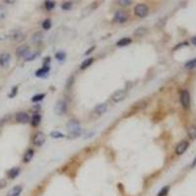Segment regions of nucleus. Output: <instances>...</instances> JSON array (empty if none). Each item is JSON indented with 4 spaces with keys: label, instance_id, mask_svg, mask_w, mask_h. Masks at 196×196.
Wrapping results in <instances>:
<instances>
[{
    "label": "nucleus",
    "instance_id": "1",
    "mask_svg": "<svg viewBox=\"0 0 196 196\" xmlns=\"http://www.w3.org/2000/svg\"><path fill=\"white\" fill-rule=\"evenodd\" d=\"M67 130L69 132V135L71 137H78L82 134V129L79 123L77 120H71L67 124Z\"/></svg>",
    "mask_w": 196,
    "mask_h": 196
},
{
    "label": "nucleus",
    "instance_id": "2",
    "mask_svg": "<svg viewBox=\"0 0 196 196\" xmlns=\"http://www.w3.org/2000/svg\"><path fill=\"white\" fill-rule=\"evenodd\" d=\"M148 12H149V10H148V7L144 4H138L136 5L134 7V13L136 16H138L140 18H144L148 15Z\"/></svg>",
    "mask_w": 196,
    "mask_h": 196
},
{
    "label": "nucleus",
    "instance_id": "3",
    "mask_svg": "<svg viewBox=\"0 0 196 196\" xmlns=\"http://www.w3.org/2000/svg\"><path fill=\"white\" fill-rule=\"evenodd\" d=\"M66 111H67V103L64 100H58L54 107V112L56 113V115H64Z\"/></svg>",
    "mask_w": 196,
    "mask_h": 196
},
{
    "label": "nucleus",
    "instance_id": "4",
    "mask_svg": "<svg viewBox=\"0 0 196 196\" xmlns=\"http://www.w3.org/2000/svg\"><path fill=\"white\" fill-rule=\"evenodd\" d=\"M126 97V91L125 89H119V90L115 91L112 95V99L113 101L116 103H119L121 101H123V100Z\"/></svg>",
    "mask_w": 196,
    "mask_h": 196
},
{
    "label": "nucleus",
    "instance_id": "5",
    "mask_svg": "<svg viewBox=\"0 0 196 196\" xmlns=\"http://www.w3.org/2000/svg\"><path fill=\"white\" fill-rule=\"evenodd\" d=\"M9 38H10V39L13 40V41L20 42V41H23L26 36L21 30H14V31H12L11 34H10Z\"/></svg>",
    "mask_w": 196,
    "mask_h": 196
},
{
    "label": "nucleus",
    "instance_id": "6",
    "mask_svg": "<svg viewBox=\"0 0 196 196\" xmlns=\"http://www.w3.org/2000/svg\"><path fill=\"white\" fill-rule=\"evenodd\" d=\"M181 102L184 108H188L190 105V95L187 90H182L181 94Z\"/></svg>",
    "mask_w": 196,
    "mask_h": 196
},
{
    "label": "nucleus",
    "instance_id": "7",
    "mask_svg": "<svg viewBox=\"0 0 196 196\" xmlns=\"http://www.w3.org/2000/svg\"><path fill=\"white\" fill-rule=\"evenodd\" d=\"M126 20H128V15H126V13L125 11H121V10H119V11H117L115 13V16H114L115 22L125 23Z\"/></svg>",
    "mask_w": 196,
    "mask_h": 196
},
{
    "label": "nucleus",
    "instance_id": "8",
    "mask_svg": "<svg viewBox=\"0 0 196 196\" xmlns=\"http://www.w3.org/2000/svg\"><path fill=\"white\" fill-rule=\"evenodd\" d=\"M30 116L25 113V112H20L18 113L17 115H16V122L17 123H20V124H28L30 122Z\"/></svg>",
    "mask_w": 196,
    "mask_h": 196
},
{
    "label": "nucleus",
    "instance_id": "9",
    "mask_svg": "<svg viewBox=\"0 0 196 196\" xmlns=\"http://www.w3.org/2000/svg\"><path fill=\"white\" fill-rule=\"evenodd\" d=\"M188 146H189V143H188L187 141H185V140L181 141V142H179V143L177 145V147H176V153H177L178 155H182V154H183V153L187 150Z\"/></svg>",
    "mask_w": 196,
    "mask_h": 196
},
{
    "label": "nucleus",
    "instance_id": "10",
    "mask_svg": "<svg viewBox=\"0 0 196 196\" xmlns=\"http://www.w3.org/2000/svg\"><path fill=\"white\" fill-rule=\"evenodd\" d=\"M44 141H45V134L41 131L38 132V134L34 135V140H33L34 144L36 145V146H41L44 143Z\"/></svg>",
    "mask_w": 196,
    "mask_h": 196
},
{
    "label": "nucleus",
    "instance_id": "11",
    "mask_svg": "<svg viewBox=\"0 0 196 196\" xmlns=\"http://www.w3.org/2000/svg\"><path fill=\"white\" fill-rule=\"evenodd\" d=\"M11 61V55L8 52H3L0 54V66L1 67H7Z\"/></svg>",
    "mask_w": 196,
    "mask_h": 196
},
{
    "label": "nucleus",
    "instance_id": "12",
    "mask_svg": "<svg viewBox=\"0 0 196 196\" xmlns=\"http://www.w3.org/2000/svg\"><path fill=\"white\" fill-rule=\"evenodd\" d=\"M29 52H30V47L28 45H21L16 49V55L19 58L26 57Z\"/></svg>",
    "mask_w": 196,
    "mask_h": 196
},
{
    "label": "nucleus",
    "instance_id": "13",
    "mask_svg": "<svg viewBox=\"0 0 196 196\" xmlns=\"http://www.w3.org/2000/svg\"><path fill=\"white\" fill-rule=\"evenodd\" d=\"M23 190L22 185H16V186L12 187L11 189L7 192L6 196H20L21 192Z\"/></svg>",
    "mask_w": 196,
    "mask_h": 196
},
{
    "label": "nucleus",
    "instance_id": "14",
    "mask_svg": "<svg viewBox=\"0 0 196 196\" xmlns=\"http://www.w3.org/2000/svg\"><path fill=\"white\" fill-rule=\"evenodd\" d=\"M106 111H107V104H106V103L98 104L96 107L94 108V112L96 114H98V115H101V114L105 113Z\"/></svg>",
    "mask_w": 196,
    "mask_h": 196
},
{
    "label": "nucleus",
    "instance_id": "15",
    "mask_svg": "<svg viewBox=\"0 0 196 196\" xmlns=\"http://www.w3.org/2000/svg\"><path fill=\"white\" fill-rule=\"evenodd\" d=\"M19 174H20V168H18V167L10 169V170L7 172V174L10 178H16L19 176Z\"/></svg>",
    "mask_w": 196,
    "mask_h": 196
},
{
    "label": "nucleus",
    "instance_id": "16",
    "mask_svg": "<svg viewBox=\"0 0 196 196\" xmlns=\"http://www.w3.org/2000/svg\"><path fill=\"white\" fill-rule=\"evenodd\" d=\"M48 72H49V66H43L41 69H39L38 71H36L35 76L36 77H39V78L44 77V75H47V74H48Z\"/></svg>",
    "mask_w": 196,
    "mask_h": 196
},
{
    "label": "nucleus",
    "instance_id": "17",
    "mask_svg": "<svg viewBox=\"0 0 196 196\" xmlns=\"http://www.w3.org/2000/svg\"><path fill=\"white\" fill-rule=\"evenodd\" d=\"M39 55V53L38 52V51H30V52L28 53V54H26V56L25 57L26 58V61H33V60H34L36 57H38Z\"/></svg>",
    "mask_w": 196,
    "mask_h": 196
},
{
    "label": "nucleus",
    "instance_id": "18",
    "mask_svg": "<svg viewBox=\"0 0 196 196\" xmlns=\"http://www.w3.org/2000/svg\"><path fill=\"white\" fill-rule=\"evenodd\" d=\"M34 150L33 149H29V150H26V152L25 153V155H24V162L25 163H28L30 162L31 159H33L34 157Z\"/></svg>",
    "mask_w": 196,
    "mask_h": 196
},
{
    "label": "nucleus",
    "instance_id": "19",
    "mask_svg": "<svg viewBox=\"0 0 196 196\" xmlns=\"http://www.w3.org/2000/svg\"><path fill=\"white\" fill-rule=\"evenodd\" d=\"M40 121H41V117L40 115L35 113L34 116H33V119H31V125H33L34 126H38L39 124H40Z\"/></svg>",
    "mask_w": 196,
    "mask_h": 196
},
{
    "label": "nucleus",
    "instance_id": "20",
    "mask_svg": "<svg viewBox=\"0 0 196 196\" xmlns=\"http://www.w3.org/2000/svg\"><path fill=\"white\" fill-rule=\"evenodd\" d=\"M187 134L191 139H196V126H191L187 130Z\"/></svg>",
    "mask_w": 196,
    "mask_h": 196
},
{
    "label": "nucleus",
    "instance_id": "21",
    "mask_svg": "<svg viewBox=\"0 0 196 196\" xmlns=\"http://www.w3.org/2000/svg\"><path fill=\"white\" fill-rule=\"evenodd\" d=\"M130 43H131V39L130 38H124L117 42V45L118 46H126V45H129Z\"/></svg>",
    "mask_w": 196,
    "mask_h": 196
},
{
    "label": "nucleus",
    "instance_id": "22",
    "mask_svg": "<svg viewBox=\"0 0 196 196\" xmlns=\"http://www.w3.org/2000/svg\"><path fill=\"white\" fill-rule=\"evenodd\" d=\"M92 63H93V58H87V59H86L82 62V64L81 65V69H82V70H83V69H86L87 67L90 66Z\"/></svg>",
    "mask_w": 196,
    "mask_h": 196
},
{
    "label": "nucleus",
    "instance_id": "23",
    "mask_svg": "<svg viewBox=\"0 0 196 196\" xmlns=\"http://www.w3.org/2000/svg\"><path fill=\"white\" fill-rule=\"evenodd\" d=\"M42 38H43V35H42V33H40V31H38V33H35L33 35V41L35 42V43L40 42L42 40Z\"/></svg>",
    "mask_w": 196,
    "mask_h": 196
},
{
    "label": "nucleus",
    "instance_id": "24",
    "mask_svg": "<svg viewBox=\"0 0 196 196\" xmlns=\"http://www.w3.org/2000/svg\"><path fill=\"white\" fill-rule=\"evenodd\" d=\"M146 33H147V29H145V28H138L137 30H135L134 35H136V36H142V35H144Z\"/></svg>",
    "mask_w": 196,
    "mask_h": 196
},
{
    "label": "nucleus",
    "instance_id": "25",
    "mask_svg": "<svg viewBox=\"0 0 196 196\" xmlns=\"http://www.w3.org/2000/svg\"><path fill=\"white\" fill-rule=\"evenodd\" d=\"M185 68L186 69H194L196 68V58L185 63Z\"/></svg>",
    "mask_w": 196,
    "mask_h": 196
},
{
    "label": "nucleus",
    "instance_id": "26",
    "mask_svg": "<svg viewBox=\"0 0 196 196\" xmlns=\"http://www.w3.org/2000/svg\"><path fill=\"white\" fill-rule=\"evenodd\" d=\"M169 190H170V186H164L160 191L158 192L157 196H167L169 193Z\"/></svg>",
    "mask_w": 196,
    "mask_h": 196
},
{
    "label": "nucleus",
    "instance_id": "27",
    "mask_svg": "<svg viewBox=\"0 0 196 196\" xmlns=\"http://www.w3.org/2000/svg\"><path fill=\"white\" fill-rule=\"evenodd\" d=\"M6 15H7V10L5 9L4 6L0 5V20H4L6 18Z\"/></svg>",
    "mask_w": 196,
    "mask_h": 196
},
{
    "label": "nucleus",
    "instance_id": "28",
    "mask_svg": "<svg viewBox=\"0 0 196 196\" xmlns=\"http://www.w3.org/2000/svg\"><path fill=\"white\" fill-rule=\"evenodd\" d=\"M44 6H45L46 10H48V11H50V10H52L53 8L55 7V2H54V1H45Z\"/></svg>",
    "mask_w": 196,
    "mask_h": 196
},
{
    "label": "nucleus",
    "instance_id": "29",
    "mask_svg": "<svg viewBox=\"0 0 196 196\" xmlns=\"http://www.w3.org/2000/svg\"><path fill=\"white\" fill-rule=\"evenodd\" d=\"M56 59L57 60H59V61H63L66 58V53L65 52H63V51H59L58 53H56Z\"/></svg>",
    "mask_w": 196,
    "mask_h": 196
},
{
    "label": "nucleus",
    "instance_id": "30",
    "mask_svg": "<svg viewBox=\"0 0 196 196\" xmlns=\"http://www.w3.org/2000/svg\"><path fill=\"white\" fill-rule=\"evenodd\" d=\"M44 97H45V94H43V93L34 95V96L31 98V101H33V102H38V101H40V100H42Z\"/></svg>",
    "mask_w": 196,
    "mask_h": 196
},
{
    "label": "nucleus",
    "instance_id": "31",
    "mask_svg": "<svg viewBox=\"0 0 196 196\" xmlns=\"http://www.w3.org/2000/svg\"><path fill=\"white\" fill-rule=\"evenodd\" d=\"M50 135L53 137V138H63V137H64V134L60 131H52Z\"/></svg>",
    "mask_w": 196,
    "mask_h": 196
},
{
    "label": "nucleus",
    "instance_id": "32",
    "mask_svg": "<svg viewBox=\"0 0 196 196\" xmlns=\"http://www.w3.org/2000/svg\"><path fill=\"white\" fill-rule=\"evenodd\" d=\"M42 28L44 30H49L51 28V21L49 19H46L43 23H42Z\"/></svg>",
    "mask_w": 196,
    "mask_h": 196
},
{
    "label": "nucleus",
    "instance_id": "33",
    "mask_svg": "<svg viewBox=\"0 0 196 196\" xmlns=\"http://www.w3.org/2000/svg\"><path fill=\"white\" fill-rule=\"evenodd\" d=\"M17 91H18V86H14L12 88V90H11V93H9V98H13L16 96V94H17Z\"/></svg>",
    "mask_w": 196,
    "mask_h": 196
},
{
    "label": "nucleus",
    "instance_id": "34",
    "mask_svg": "<svg viewBox=\"0 0 196 196\" xmlns=\"http://www.w3.org/2000/svg\"><path fill=\"white\" fill-rule=\"evenodd\" d=\"M71 8H72V2H65L64 4L62 5V9L66 10V11L70 10Z\"/></svg>",
    "mask_w": 196,
    "mask_h": 196
},
{
    "label": "nucleus",
    "instance_id": "35",
    "mask_svg": "<svg viewBox=\"0 0 196 196\" xmlns=\"http://www.w3.org/2000/svg\"><path fill=\"white\" fill-rule=\"evenodd\" d=\"M118 3H120L121 5H124V6H128V5L131 4V1L130 0H120V1H118Z\"/></svg>",
    "mask_w": 196,
    "mask_h": 196
},
{
    "label": "nucleus",
    "instance_id": "36",
    "mask_svg": "<svg viewBox=\"0 0 196 196\" xmlns=\"http://www.w3.org/2000/svg\"><path fill=\"white\" fill-rule=\"evenodd\" d=\"M6 184H7V182L5 181L4 178H2V179H0V189H2V188H4L5 186H6Z\"/></svg>",
    "mask_w": 196,
    "mask_h": 196
},
{
    "label": "nucleus",
    "instance_id": "37",
    "mask_svg": "<svg viewBox=\"0 0 196 196\" xmlns=\"http://www.w3.org/2000/svg\"><path fill=\"white\" fill-rule=\"evenodd\" d=\"M188 43L187 42H182V43H181V44H178V45H177L176 47H174V49H177V48H179V47H182V46H184V45H187Z\"/></svg>",
    "mask_w": 196,
    "mask_h": 196
},
{
    "label": "nucleus",
    "instance_id": "38",
    "mask_svg": "<svg viewBox=\"0 0 196 196\" xmlns=\"http://www.w3.org/2000/svg\"><path fill=\"white\" fill-rule=\"evenodd\" d=\"M94 48H95V47H94V46H92V47H91V48H89V49H88V50H87V51L86 52V55H88V54H89V53H90V52H92V50H93Z\"/></svg>",
    "mask_w": 196,
    "mask_h": 196
},
{
    "label": "nucleus",
    "instance_id": "39",
    "mask_svg": "<svg viewBox=\"0 0 196 196\" xmlns=\"http://www.w3.org/2000/svg\"><path fill=\"white\" fill-rule=\"evenodd\" d=\"M191 42H192L194 45H196V36H194V38H191Z\"/></svg>",
    "mask_w": 196,
    "mask_h": 196
},
{
    "label": "nucleus",
    "instance_id": "40",
    "mask_svg": "<svg viewBox=\"0 0 196 196\" xmlns=\"http://www.w3.org/2000/svg\"><path fill=\"white\" fill-rule=\"evenodd\" d=\"M196 166V158L194 159V161H193V163H192V165H191V167L193 168V167H195Z\"/></svg>",
    "mask_w": 196,
    "mask_h": 196
},
{
    "label": "nucleus",
    "instance_id": "41",
    "mask_svg": "<svg viewBox=\"0 0 196 196\" xmlns=\"http://www.w3.org/2000/svg\"><path fill=\"white\" fill-rule=\"evenodd\" d=\"M6 3H14V1H5Z\"/></svg>",
    "mask_w": 196,
    "mask_h": 196
}]
</instances>
